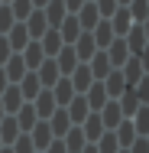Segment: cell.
<instances>
[{
  "label": "cell",
  "mask_w": 149,
  "mask_h": 153,
  "mask_svg": "<svg viewBox=\"0 0 149 153\" xmlns=\"http://www.w3.org/2000/svg\"><path fill=\"white\" fill-rule=\"evenodd\" d=\"M10 117H16V127H20V134H29L32 127H36V121H39V117H36V111H32V104H29V101H26V104H23V108H20L16 114H10Z\"/></svg>",
  "instance_id": "25"
},
{
  "label": "cell",
  "mask_w": 149,
  "mask_h": 153,
  "mask_svg": "<svg viewBox=\"0 0 149 153\" xmlns=\"http://www.w3.org/2000/svg\"><path fill=\"white\" fill-rule=\"evenodd\" d=\"M3 39L10 42V49H13V56H20V52L26 49V42H32L29 36H26V26H23V23H13V26H10V33H7Z\"/></svg>",
  "instance_id": "9"
},
{
  "label": "cell",
  "mask_w": 149,
  "mask_h": 153,
  "mask_svg": "<svg viewBox=\"0 0 149 153\" xmlns=\"http://www.w3.org/2000/svg\"><path fill=\"white\" fill-rule=\"evenodd\" d=\"M36 78H39V85L42 88H52L55 82H59L62 75H59V65H55V59H46L39 68H36Z\"/></svg>",
  "instance_id": "14"
},
{
  "label": "cell",
  "mask_w": 149,
  "mask_h": 153,
  "mask_svg": "<svg viewBox=\"0 0 149 153\" xmlns=\"http://www.w3.org/2000/svg\"><path fill=\"white\" fill-rule=\"evenodd\" d=\"M16 137H20V127H16V117H10V114H7V117L0 121V143H3V147H10V143H13Z\"/></svg>",
  "instance_id": "31"
},
{
  "label": "cell",
  "mask_w": 149,
  "mask_h": 153,
  "mask_svg": "<svg viewBox=\"0 0 149 153\" xmlns=\"http://www.w3.org/2000/svg\"><path fill=\"white\" fill-rule=\"evenodd\" d=\"M62 143H65V150H68V153H81L84 147H88V140H84L81 127H71V130L62 137Z\"/></svg>",
  "instance_id": "30"
},
{
  "label": "cell",
  "mask_w": 149,
  "mask_h": 153,
  "mask_svg": "<svg viewBox=\"0 0 149 153\" xmlns=\"http://www.w3.org/2000/svg\"><path fill=\"white\" fill-rule=\"evenodd\" d=\"M3 117H7V114H3V104H0V121H3Z\"/></svg>",
  "instance_id": "47"
},
{
  "label": "cell",
  "mask_w": 149,
  "mask_h": 153,
  "mask_svg": "<svg viewBox=\"0 0 149 153\" xmlns=\"http://www.w3.org/2000/svg\"><path fill=\"white\" fill-rule=\"evenodd\" d=\"M10 56H13V49H10V42H7L3 36H0V65H3L7 59H10Z\"/></svg>",
  "instance_id": "41"
},
{
  "label": "cell",
  "mask_w": 149,
  "mask_h": 153,
  "mask_svg": "<svg viewBox=\"0 0 149 153\" xmlns=\"http://www.w3.org/2000/svg\"><path fill=\"white\" fill-rule=\"evenodd\" d=\"M146 36H149V26H139V23L130 26V33L123 36V42L130 49V59H146Z\"/></svg>",
  "instance_id": "1"
},
{
  "label": "cell",
  "mask_w": 149,
  "mask_h": 153,
  "mask_svg": "<svg viewBox=\"0 0 149 153\" xmlns=\"http://www.w3.org/2000/svg\"><path fill=\"white\" fill-rule=\"evenodd\" d=\"M94 147H97V153H120V143H117V137H114L110 130H104V137H101Z\"/></svg>",
  "instance_id": "35"
},
{
  "label": "cell",
  "mask_w": 149,
  "mask_h": 153,
  "mask_svg": "<svg viewBox=\"0 0 149 153\" xmlns=\"http://www.w3.org/2000/svg\"><path fill=\"white\" fill-rule=\"evenodd\" d=\"M0 104H3V114H16L26 101H23V94H20V88H16V85H10L7 91L0 94Z\"/></svg>",
  "instance_id": "23"
},
{
  "label": "cell",
  "mask_w": 149,
  "mask_h": 153,
  "mask_svg": "<svg viewBox=\"0 0 149 153\" xmlns=\"http://www.w3.org/2000/svg\"><path fill=\"white\" fill-rule=\"evenodd\" d=\"M126 3H130V0H117V7H126Z\"/></svg>",
  "instance_id": "46"
},
{
  "label": "cell",
  "mask_w": 149,
  "mask_h": 153,
  "mask_svg": "<svg viewBox=\"0 0 149 153\" xmlns=\"http://www.w3.org/2000/svg\"><path fill=\"white\" fill-rule=\"evenodd\" d=\"M126 153H149V137H136V140L130 143Z\"/></svg>",
  "instance_id": "39"
},
{
  "label": "cell",
  "mask_w": 149,
  "mask_h": 153,
  "mask_svg": "<svg viewBox=\"0 0 149 153\" xmlns=\"http://www.w3.org/2000/svg\"><path fill=\"white\" fill-rule=\"evenodd\" d=\"M81 153H97V147H94V143H88V147H84Z\"/></svg>",
  "instance_id": "45"
},
{
  "label": "cell",
  "mask_w": 149,
  "mask_h": 153,
  "mask_svg": "<svg viewBox=\"0 0 149 153\" xmlns=\"http://www.w3.org/2000/svg\"><path fill=\"white\" fill-rule=\"evenodd\" d=\"M39 46H42V56H46V59H55L65 42H62V36L55 30H46V33H42V39H39Z\"/></svg>",
  "instance_id": "17"
},
{
  "label": "cell",
  "mask_w": 149,
  "mask_h": 153,
  "mask_svg": "<svg viewBox=\"0 0 149 153\" xmlns=\"http://www.w3.org/2000/svg\"><path fill=\"white\" fill-rule=\"evenodd\" d=\"M0 3H10V0H0Z\"/></svg>",
  "instance_id": "49"
},
{
  "label": "cell",
  "mask_w": 149,
  "mask_h": 153,
  "mask_svg": "<svg viewBox=\"0 0 149 153\" xmlns=\"http://www.w3.org/2000/svg\"><path fill=\"white\" fill-rule=\"evenodd\" d=\"M88 0H62V7H65V13H78L81 7H84Z\"/></svg>",
  "instance_id": "40"
},
{
  "label": "cell",
  "mask_w": 149,
  "mask_h": 153,
  "mask_svg": "<svg viewBox=\"0 0 149 153\" xmlns=\"http://www.w3.org/2000/svg\"><path fill=\"white\" fill-rule=\"evenodd\" d=\"M81 134H84L88 143H97V140L104 137V124H101V117H97V114H88L84 124H81Z\"/></svg>",
  "instance_id": "26"
},
{
  "label": "cell",
  "mask_w": 149,
  "mask_h": 153,
  "mask_svg": "<svg viewBox=\"0 0 149 153\" xmlns=\"http://www.w3.org/2000/svg\"><path fill=\"white\" fill-rule=\"evenodd\" d=\"M7 88H10V82H7V75H3V68H0V94L7 91Z\"/></svg>",
  "instance_id": "43"
},
{
  "label": "cell",
  "mask_w": 149,
  "mask_h": 153,
  "mask_svg": "<svg viewBox=\"0 0 149 153\" xmlns=\"http://www.w3.org/2000/svg\"><path fill=\"white\" fill-rule=\"evenodd\" d=\"M46 124H49V130H52V137H55V140H62V137L71 130V121H68L65 108H55V114H52V117H49Z\"/></svg>",
  "instance_id": "15"
},
{
  "label": "cell",
  "mask_w": 149,
  "mask_h": 153,
  "mask_svg": "<svg viewBox=\"0 0 149 153\" xmlns=\"http://www.w3.org/2000/svg\"><path fill=\"white\" fill-rule=\"evenodd\" d=\"M42 153H68V150H65V143H62V140H52V143H49Z\"/></svg>",
  "instance_id": "42"
},
{
  "label": "cell",
  "mask_w": 149,
  "mask_h": 153,
  "mask_svg": "<svg viewBox=\"0 0 149 153\" xmlns=\"http://www.w3.org/2000/svg\"><path fill=\"white\" fill-rule=\"evenodd\" d=\"M29 104H32V111H36V117H39V121H49V117L55 114V108H59V104H55V98H52V91H49V88H42V91L36 94V98H32Z\"/></svg>",
  "instance_id": "3"
},
{
  "label": "cell",
  "mask_w": 149,
  "mask_h": 153,
  "mask_svg": "<svg viewBox=\"0 0 149 153\" xmlns=\"http://www.w3.org/2000/svg\"><path fill=\"white\" fill-rule=\"evenodd\" d=\"M0 153H10V147H3V150H0Z\"/></svg>",
  "instance_id": "48"
},
{
  "label": "cell",
  "mask_w": 149,
  "mask_h": 153,
  "mask_svg": "<svg viewBox=\"0 0 149 153\" xmlns=\"http://www.w3.org/2000/svg\"><path fill=\"white\" fill-rule=\"evenodd\" d=\"M91 39H94V46H97V52H104V49H107V46H110V42H114L117 36L110 33V23H107V20H101V23H97V26L91 30Z\"/></svg>",
  "instance_id": "24"
},
{
  "label": "cell",
  "mask_w": 149,
  "mask_h": 153,
  "mask_svg": "<svg viewBox=\"0 0 149 153\" xmlns=\"http://www.w3.org/2000/svg\"><path fill=\"white\" fill-rule=\"evenodd\" d=\"M10 153H36V147H32L29 134H20L13 143H10Z\"/></svg>",
  "instance_id": "36"
},
{
  "label": "cell",
  "mask_w": 149,
  "mask_h": 153,
  "mask_svg": "<svg viewBox=\"0 0 149 153\" xmlns=\"http://www.w3.org/2000/svg\"><path fill=\"white\" fill-rule=\"evenodd\" d=\"M104 56H107V62H110L114 68H120L123 62L130 59V49H126V42H123V39H114V42L104 49Z\"/></svg>",
  "instance_id": "21"
},
{
  "label": "cell",
  "mask_w": 149,
  "mask_h": 153,
  "mask_svg": "<svg viewBox=\"0 0 149 153\" xmlns=\"http://www.w3.org/2000/svg\"><path fill=\"white\" fill-rule=\"evenodd\" d=\"M120 75H123L126 88H136V85L146 78V59H126L120 65Z\"/></svg>",
  "instance_id": "2"
},
{
  "label": "cell",
  "mask_w": 149,
  "mask_h": 153,
  "mask_svg": "<svg viewBox=\"0 0 149 153\" xmlns=\"http://www.w3.org/2000/svg\"><path fill=\"white\" fill-rule=\"evenodd\" d=\"M97 117H101V124H104V130H117L120 127V108H117V101H107L101 111H97Z\"/></svg>",
  "instance_id": "18"
},
{
  "label": "cell",
  "mask_w": 149,
  "mask_h": 153,
  "mask_svg": "<svg viewBox=\"0 0 149 153\" xmlns=\"http://www.w3.org/2000/svg\"><path fill=\"white\" fill-rule=\"evenodd\" d=\"M55 33L62 36V42H65V46H71V42H75V39L81 36V26H78V16H75V13H68V16H65V20L59 23V30H55Z\"/></svg>",
  "instance_id": "12"
},
{
  "label": "cell",
  "mask_w": 149,
  "mask_h": 153,
  "mask_svg": "<svg viewBox=\"0 0 149 153\" xmlns=\"http://www.w3.org/2000/svg\"><path fill=\"white\" fill-rule=\"evenodd\" d=\"M117 108H120V117H123V121H130V117H133L143 104H139V98H136V91H133V88H126V91L117 98Z\"/></svg>",
  "instance_id": "10"
},
{
  "label": "cell",
  "mask_w": 149,
  "mask_h": 153,
  "mask_svg": "<svg viewBox=\"0 0 149 153\" xmlns=\"http://www.w3.org/2000/svg\"><path fill=\"white\" fill-rule=\"evenodd\" d=\"M46 3H49V0H32V10H42Z\"/></svg>",
  "instance_id": "44"
},
{
  "label": "cell",
  "mask_w": 149,
  "mask_h": 153,
  "mask_svg": "<svg viewBox=\"0 0 149 153\" xmlns=\"http://www.w3.org/2000/svg\"><path fill=\"white\" fill-rule=\"evenodd\" d=\"M71 52H75V59H78V62H91V56L97 52V46H94L91 33H81V36L71 42Z\"/></svg>",
  "instance_id": "7"
},
{
  "label": "cell",
  "mask_w": 149,
  "mask_h": 153,
  "mask_svg": "<svg viewBox=\"0 0 149 153\" xmlns=\"http://www.w3.org/2000/svg\"><path fill=\"white\" fill-rule=\"evenodd\" d=\"M7 7H10V13H13V20H16V23H23V20L32 13V0H10Z\"/></svg>",
  "instance_id": "34"
},
{
  "label": "cell",
  "mask_w": 149,
  "mask_h": 153,
  "mask_svg": "<svg viewBox=\"0 0 149 153\" xmlns=\"http://www.w3.org/2000/svg\"><path fill=\"white\" fill-rule=\"evenodd\" d=\"M84 101H88V111H91V114H97L110 98H107V91H104V85H101V82H94L88 91H84Z\"/></svg>",
  "instance_id": "13"
},
{
  "label": "cell",
  "mask_w": 149,
  "mask_h": 153,
  "mask_svg": "<svg viewBox=\"0 0 149 153\" xmlns=\"http://www.w3.org/2000/svg\"><path fill=\"white\" fill-rule=\"evenodd\" d=\"M91 3L97 7V16H101V20H110L114 10H117V0H91Z\"/></svg>",
  "instance_id": "37"
},
{
  "label": "cell",
  "mask_w": 149,
  "mask_h": 153,
  "mask_svg": "<svg viewBox=\"0 0 149 153\" xmlns=\"http://www.w3.org/2000/svg\"><path fill=\"white\" fill-rule=\"evenodd\" d=\"M75 16H78V26H81V33H91L97 23H101V16H97V7H94L91 0L81 7V10H78V13H75Z\"/></svg>",
  "instance_id": "19"
},
{
  "label": "cell",
  "mask_w": 149,
  "mask_h": 153,
  "mask_svg": "<svg viewBox=\"0 0 149 153\" xmlns=\"http://www.w3.org/2000/svg\"><path fill=\"white\" fill-rule=\"evenodd\" d=\"M0 150H3V143H0Z\"/></svg>",
  "instance_id": "50"
},
{
  "label": "cell",
  "mask_w": 149,
  "mask_h": 153,
  "mask_svg": "<svg viewBox=\"0 0 149 153\" xmlns=\"http://www.w3.org/2000/svg\"><path fill=\"white\" fill-rule=\"evenodd\" d=\"M126 10H130V20H133V23L146 26V20H149V0H130Z\"/></svg>",
  "instance_id": "32"
},
{
  "label": "cell",
  "mask_w": 149,
  "mask_h": 153,
  "mask_svg": "<svg viewBox=\"0 0 149 153\" xmlns=\"http://www.w3.org/2000/svg\"><path fill=\"white\" fill-rule=\"evenodd\" d=\"M13 23H16V20H13V13H10V7H7V3H0V36H7Z\"/></svg>",
  "instance_id": "38"
},
{
  "label": "cell",
  "mask_w": 149,
  "mask_h": 153,
  "mask_svg": "<svg viewBox=\"0 0 149 153\" xmlns=\"http://www.w3.org/2000/svg\"><path fill=\"white\" fill-rule=\"evenodd\" d=\"M29 140H32V147H36V153H42L55 137H52V130H49V124H46V121H36V127L29 130Z\"/></svg>",
  "instance_id": "11"
},
{
  "label": "cell",
  "mask_w": 149,
  "mask_h": 153,
  "mask_svg": "<svg viewBox=\"0 0 149 153\" xmlns=\"http://www.w3.org/2000/svg\"><path fill=\"white\" fill-rule=\"evenodd\" d=\"M101 85H104V91H107V98H110V101H117L120 94L126 91V82H123V75H120V68H114V72L101 82Z\"/></svg>",
  "instance_id": "20"
},
{
  "label": "cell",
  "mask_w": 149,
  "mask_h": 153,
  "mask_svg": "<svg viewBox=\"0 0 149 153\" xmlns=\"http://www.w3.org/2000/svg\"><path fill=\"white\" fill-rule=\"evenodd\" d=\"M88 68H91V78H94V82H104V78L114 72V65L107 62V56H104V52H94V56H91V62H88Z\"/></svg>",
  "instance_id": "16"
},
{
  "label": "cell",
  "mask_w": 149,
  "mask_h": 153,
  "mask_svg": "<svg viewBox=\"0 0 149 153\" xmlns=\"http://www.w3.org/2000/svg\"><path fill=\"white\" fill-rule=\"evenodd\" d=\"M55 65H59V75H62V78H68V75L75 72V65H78V59H75L71 46H62V52L55 56Z\"/></svg>",
  "instance_id": "27"
},
{
  "label": "cell",
  "mask_w": 149,
  "mask_h": 153,
  "mask_svg": "<svg viewBox=\"0 0 149 153\" xmlns=\"http://www.w3.org/2000/svg\"><path fill=\"white\" fill-rule=\"evenodd\" d=\"M0 68H3V75H7V82H10V85H20V78L26 75V65H23V59H20V56H10Z\"/></svg>",
  "instance_id": "22"
},
{
  "label": "cell",
  "mask_w": 149,
  "mask_h": 153,
  "mask_svg": "<svg viewBox=\"0 0 149 153\" xmlns=\"http://www.w3.org/2000/svg\"><path fill=\"white\" fill-rule=\"evenodd\" d=\"M20 59H23V65H26V72H36L42 62H46V56H42V46L32 39V42H26V49L20 52Z\"/></svg>",
  "instance_id": "8"
},
{
  "label": "cell",
  "mask_w": 149,
  "mask_h": 153,
  "mask_svg": "<svg viewBox=\"0 0 149 153\" xmlns=\"http://www.w3.org/2000/svg\"><path fill=\"white\" fill-rule=\"evenodd\" d=\"M107 23H110V33H114L117 39H123V36L130 33V26H133V20H130V10H126V7H117V10H114V16H110Z\"/></svg>",
  "instance_id": "6"
},
{
  "label": "cell",
  "mask_w": 149,
  "mask_h": 153,
  "mask_svg": "<svg viewBox=\"0 0 149 153\" xmlns=\"http://www.w3.org/2000/svg\"><path fill=\"white\" fill-rule=\"evenodd\" d=\"M16 88H20V94H23V101H32L36 94L42 91V85H39V78H36V72H26V75L20 78V85H16Z\"/></svg>",
  "instance_id": "28"
},
{
  "label": "cell",
  "mask_w": 149,
  "mask_h": 153,
  "mask_svg": "<svg viewBox=\"0 0 149 153\" xmlns=\"http://www.w3.org/2000/svg\"><path fill=\"white\" fill-rule=\"evenodd\" d=\"M114 137H117V143H120V150H130V143L136 140V130H133V124L130 121H120L117 130H110Z\"/></svg>",
  "instance_id": "33"
},
{
  "label": "cell",
  "mask_w": 149,
  "mask_h": 153,
  "mask_svg": "<svg viewBox=\"0 0 149 153\" xmlns=\"http://www.w3.org/2000/svg\"><path fill=\"white\" fill-rule=\"evenodd\" d=\"M65 114H68V121H71V127H81L84 124V117H88V101H84V94H75L68 104H65Z\"/></svg>",
  "instance_id": "4"
},
{
  "label": "cell",
  "mask_w": 149,
  "mask_h": 153,
  "mask_svg": "<svg viewBox=\"0 0 149 153\" xmlns=\"http://www.w3.org/2000/svg\"><path fill=\"white\" fill-rule=\"evenodd\" d=\"M49 91H52V98H55V104H59V108H65V104L75 98V88H71V82H68V78H59Z\"/></svg>",
  "instance_id": "29"
},
{
  "label": "cell",
  "mask_w": 149,
  "mask_h": 153,
  "mask_svg": "<svg viewBox=\"0 0 149 153\" xmlns=\"http://www.w3.org/2000/svg\"><path fill=\"white\" fill-rule=\"evenodd\" d=\"M68 82H71V88H75V94H84L94 85V78H91V68H88V62H78L75 65V72L68 75Z\"/></svg>",
  "instance_id": "5"
},
{
  "label": "cell",
  "mask_w": 149,
  "mask_h": 153,
  "mask_svg": "<svg viewBox=\"0 0 149 153\" xmlns=\"http://www.w3.org/2000/svg\"><path fill=\"white\" fill-rule=\"evenodd\" d=\"M120 153H126V150H120Z\"/></svg>",
  "instance_id": "51"
}]
</instances>
